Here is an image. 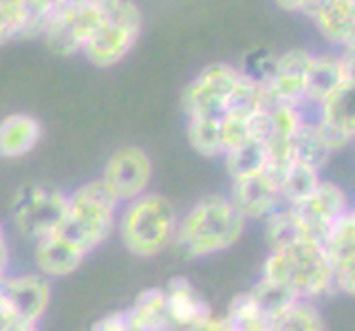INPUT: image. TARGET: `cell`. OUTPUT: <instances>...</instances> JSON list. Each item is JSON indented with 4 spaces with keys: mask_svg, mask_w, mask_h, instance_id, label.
<instances>
[{
    "mask_svg": "<svg viewBox=\"0 0 355 331\" xmlns=\"http://www.w3.org/2000/svg\"><path fill=\"white\" fill-rule=\"evenodd\" d=\"M7 267H9V245H0V278L7 274Z\"/></svg>",
    "mask_w": 355,
    "mask_h": 331,
    "instance_id": "31",
    "label": "cell"
},
{
    "mask_svg": "<svg viewBox=\"0 0 355 331\" xmlns=\"http://www.w3.org/2000/svg\"><path fill=\"white\" fill-rule=\"evenodd\" d=\"M188 142L203 157L223 155L221 148V119L216 117H188Z\"/></svg>",
    "mask_w": 355,
    "mask_h": 331,
    "instance_id": "27",
    "label": "cell"
},
{
    "mask_svg": "<svg viewBox=\"0 0 355 331\" xmlns=\"http://www.w3.org/2000/svg\"><path fill=\"white\" fill-rule=\"evenodd\" d=\"M29 0H0V44L24 38Z\"/></svg>",
    "mask_w": 355,
    "mask_h": 331,
    "instance_id": "29",
    "label": "cell"
},
{
    "mask_svg": "<svg viewBox=\"0 0 355 331\" xmlns=\"http://www.w3.org/2000/svg\"><path fill=\"white\" fill-rule=\"evenodd\" d=\"M104 22L102 0H71L49 16L42 38L60 56L82 53Z\"/></svg>",
    "mask_w": 355,
    "mask_h": 331,
    "instance_id": "8",
    "label": "cell"
},
{
    "mask_svg": "<svg viewBox=\"0 0 355 331\" xmlns=\"http://www.w3.org/2000/svg\"><path fill=\"white\" fill-rule=\"evenodd\" d=\"M248 294L256 303V307L261 309V314L265 316L267 331H272L274 321L289 307L293 300H298V296L291 289H287L285 285H280V283H276V280L265 278V276H261L259 280H256V285Z\"/></svg>",
    "mask_w": 355,
    "mask_h": 331,
    "instance_id": "24",
    "label": "cell"
},
{
    "mask_svg": "<svg viewBox=\"0 0 355 331\" xmlns=\"http://www.w3.org/2000/svg\"><path fill=\"white\" fill-rule=\"evenodd\" d=\"M334 272L336 294H353L355 287V214H342L320 241Z\"/></svg>",
    "mask_w": 355,
    "mask_h": 331,
    "instance_id": "14",
    "label": "cell"
},
{
    "mask_svg": "<svg viewBox=\"0 0 355 331\" xmlns=\"http://www.w3.org/2000/svg\"><path fill=\"white\" fill-rule=\"evenodd\" d=\"M51 303V285L44 274H5L0 278V331H31Z\"/></svg>",
    "mask_w": 355,
    "mask_h": 331,
    "instance_id": "6",
    "label": "cell"
},
{
    "mask_svg": "<svg viewBox=\"0 0 355 331\" xmlns=\"http://www.w3.org/2000/svg\"><path fill=\"white\" fill-rule=\"evenodd\" d=\"M278 183L280 192H283V201L289 205H296L304 197H309L318 183H320V170L291 157L285 168L278 173Z\"/></svg>",
    "mask_w": 355,
    "mask_h": 331,
    "instance_id": "22",
    "label": "cell"
},
{
    "mask_svg": "<svg viewBox=\"0 0 355 331\" xmlns=\"http://www.w3.org/2000/svg\"><path fill=\"white\" fill-rule=\"evenodd\" d=\"M42 137L40 121L27 113L7 115L0 121V157L16 159L31 153Z\"/></svg>",
    "mask_w": 355,
    "mask_h": 331,
    "instance_id": "19",
    "label": "cell"
},
{
    "mask_svg": "<svg viewBox=\"0 0 355 331\" xmlns=\"http://www.w3.org/2000/svg\"><path fill=\"white\" fill-rule=\"evenodd\" d=\"M334 46L349 49L355 40V0H322L307 16Z\"/></svg>",
    "mask_w": 355,
    "mask_h": 331,
    "instance_id": "17",
    "label": "cell"
},
{
    "mask_svg": "<svg viewBox=\"0 0 355 331\" xmlns=\"http://www.w3.org/2000/svg\"><path fill=\"white\" fill-rule=\"evenodd\" d=\"M353 73H355L353 58L349 56H334V53L311 56L304 100L313 104H322L331 93L355 82Z\"/></svg>",
    "mask_w": 355,
    "mask_h": 331,
    "instance_id": "15",
    "label": "cell"
},
{
    "mask_svg": "<svg viewBox=\"0 0 355 331\" xmlns=\"http://www.w3.org/2000/svg\"><path fill=\"white\" fill-rule=\"evenodd\" d=\"M227 321L232 331H267L265 316L256 307V303L252 300L248 291L232 300Z\"/></svg>",
    "mask_w": 355,
    "mask_h": 331,
    "instance_id": "28",
    "label": "cell"
},
{
    "mask_svg": "<svg viewBox=\"0 0 355 331\" xmlns=\"http://www.w3.org/2000/svg\"><path fill=\"white\" fill-rule=\"evenodd\" d=\"M245 223L248 219L236 210L230 197H207L177 221L173 243L186 259H203L230 250L243 237Z\"/></svg>",
    "mask_w": 355,
    "mask_h": 331,
    "instance_id": "1",
    "label": "cell"
},
{
    "mask_svg": "<svg viewBox=\"0 0 355 331\" xmlns=\"http://www.w3.org/2000/svg\"><path fill=\"white\" fill-rule=\"evenodd\" d=\"M87 256V252L58 232L35 241V267L46 278H64L73 274L76 269H80Z\"/></svg>",
    "mask_w": 355,
    "mask_h": 331,
    "instance_id": "18",
    "label": "cell"
},
{
    "mask_svg": "<svg viewBox=\"0 0 355 331\" xmlns=\"http://www.w3.org/2000/svg\"><path fill=\"white\" fill-rule=\"evenodd\" d=\"M177 212L162 194L144 192L126 201V207L117 217V232L124 248L139 259L162 254L175 241Z\"/></svg>",
    "mask_w": 355,
    "mask_h": 331,
    "instance_id": "3",
    "label": "cell"
},
{
    "mask_svg": "<svg viewBox=\"0 0 355 331\" xmlns=\"http://www.w3.org/2000/svg\"><path fill=\"white\" fill-rule=\"evenodd\" d=\"M331 155H334V151L329 148L327 142L322 139V135H320V130H318L315 121H302L300 128L296 130V135H293L291 157L300 159V162L309 164L318 170H322Z\"/></svg>",
    "mask_w": 355,
    "mask_h": 331,
    "instance_id": "25",
    "label": "cell"
},
{
    "mask_svg": "<svg viewBox=\"0 0 355 331\" xmlns=\"http://www.w3.org/2000/svg\"><path fill=\"white\" fill-rule=\"evenodd\" d=\"M93 329H104V331H126V314L115 312L111 316L102 318L100 323H95Z\"/></svg>",
    "mask_w": 355,
    "mask_h": 331,
    "instance_id": "30",
    "label": "cell"
},
{
    "mask_svg": "<svg viewBox=\"0 0 355 331\" xmlns=\"http://www.w3.org/2000/svg\"><path fill=\"white\" fill-rule=\"evenodd\" d=\"M311 56L313 53L304 51V49H291V51L274 60L272 69H269L265 76H261L267 106L300 104L304 100Z\"/></svg>",
    "mask_w": 355,
    "mask_h": 331,
    "instance_id": "11",
    "label": "cell"
},
{
    "mask_svg": "<svg viewBox=\"0 0 355 331\" xmlns=\"http://www.w3.org/2000/svg\"><path fill=\"white\" fill-rule=\"evenodd\" d=\"M276 5H280L285 11H298L300 0H276Z\"/></svg>",
    "mask_w": 355,
    "mask_h": 331,
    "instance_id": "32",
    "label": "cell"
},
{
    "mask_svg": "<svg viewBox=\"0 0 355 331\" xmlns=\"http://www.w3.org/2000/svg\"><path fill=\"white\" fill-rule=\"evenodd\" d=\"M324 329V318L318 312L313 300L298 298L280 314L272 331H320Z\"/></svg>",
    "mask_w": 355,
    "mask_h": 331,
    "instance_id": "26",
    "label": "cell"
},
{
    "mask_svg": "<svg viewBox=\"0 0 355 331\" xmlns=\"http://www.w3.org/2000/svg\"><path fill=\"white\" fill-rule=\"evenodd\" d=\"M241 76V69L216 62L205 67L183 93V110L188 117H216L225 113V102Z\"/></svg>",
    "mask_w": 355,
    "mask_h": 331,
    "instance_id": "9",
    "label": "cell"
},
{
    "mask_svg": "<svg viewBox=\"0 0 355 331\" xmlns=\"http://www.w3.org/2000/svg\"><path fill=\"white\" fill-rule=\"evenodd\" d=\"M164 291L173 329H201L203 323L212 316L210 305H205L188 278H173Z\"/></svg>",
    "mask_w": 355,
    "mask_h": 331,
    "instance_id": "16",
    "label": "cell"
},
{
    "mask_svg": "<svg viewBox=\"0 0 355 331\" xmlns=\"http://www.w3.org/2000/svg\"><path fill=\"white\" fill-rule=\"evenodd\" d=\"M150 179L153 162L146 151L139 146H124L108 159L100 181L119 203H126L148 190Z\"/></svg>",
    "mask_w": 355,
    "mask_h": 331,
    "instance_id": "10",
    "label": "cell"
},
{
    "mask_svg": "<svg viewBox=\"0 0 355 331\" xmlns=\"http://www.w3.org/2000/svg\"><path fill=\"white\" fill-rule=\"evenodd\" d=\"M126 314V331H164L173 329L166 307L164 289H146Z\"/></svg>",
    "mask_w": 355,
    "mask_h": 331,
    "instance_id": "20",
    "label": "cell"
},
{
    "mask_svg": "<svg viewBox=\"0 0 355 331\" xmlns=\"http://www.w3.org/2000/svg\"><path fill=\"white\" fill-rule=\"evenodd\" d=\"M302 239L311 237L307 235V228H304L298 212L293 210V205L283 203L269 217H265V241L269 250H283Z\"/></svg>",
    "mask_w": 355,
    "mask_h": 331,
    "instance_id": "21",
    "label": "cell"
},
{
    "mask_svg": "<svg viewBox=\"0 0 355 331\" xmlns=\"http://www.w3.org/2000/svg\"><path fill=\"white\" fill-rule=\"evenodd\" d=\"M69 194L55 186L29 183L16 192L11 203V221L22 239L40 241L62 226Z\"/></svg>",
    "mask_w": 355,
    "mask_h": 331,
    "instance_id": "7",
    "label": "cell"
},
{
    "mask_svg": "<svg viewBox=\"0 0 355 331\" xmlns=\"http://www.w3.org/2000/svg\"><path fill=\"white\" fill-rule=\"evenodd\" d=\"M221 157L225 159V168L232 179L256 175L269 168V153L259 137H248L243 144L225 151Z\"/></svg>",
    "mask_w": 355,
    "mask_h": 331,
    "instance_id": "23",
    "label": "cell"
},
{
    "mask_svg": "<svg viewBox=\"0 0 355 331\" xmlns=\"http://www.w3.org/2000/svg\"><path fill=\"white\" fill-rule=\"evenodd\" d=\"M119 201L104 188V183L89 181L73 190L67 199V214L55 232L91 254L113 235Z\"/></svg>",
    "mask_w": 355,
    "mask_h": 331,
    "instance_id": "4",
    "label": "cell"
},
{
    "mask_svg": "<svg viewBox=\"0 0 355 331\" xmlns=\"http://www.w3.org/2000/svg\"><path fill=\"white\" fill-rule=\"evenodd\" d=\"M289 205V203H287ZM293 210L302 219L307 235L315 241H322L324 235L334 228L336 221L351 210L347 192L331 181H322L315 186V190L293 205Z\"/></svg>",
    "mask_w": 355,
    "mask_h": 331,
    "instance_id": "12",
    "label": "cell"
},
{
    "mask_svg": "<svg viewBox=\"0 0 355 331\" xmlns=\"http://www.w3.org/2000/svg\"><path fill=\"white\" fill-rule=\"evenodd\" d=\"M232 181L234 183H232L230 201L245 219H265L285 203L278 175L269 168Z\"/></svg>",
    "mask_w": 355,
    "mask_h": 331,
    "instance_id": "13",
    "label": "cell"
},
{
    "mask_svg": "<svg viewBox=\"0 0 355 331\" xmlns=\"http://www.w3.org/2000/svg\"><path fill=\"white\" fill-rule=\"evenodd\" d=\"M104 22L82 56L95 67H115L135 46L141 31V11L132 0H102Z\"/></svg>",
    "mask_w": 355,
    "mask_h": 331,
    "instance_id": "5",
    "label": "cell"
},
{
    "mask_svg": "<svg viewBox=\"0 0 355 331\" xmlns=\"http://www.w3.org/2000/svg\"><path fill=\"white\" fill-rule=\"evenodd\" d=\"M291 289L298 298L318 300L336 294L334 272L320 241L302 239L283 250H272L265 259L263 274Z\"/></svg>",
    "mask_w": 355,
    "mask_h": 331,
    "instance_id": "2",
    "label": "cell"
}]
</instances>
